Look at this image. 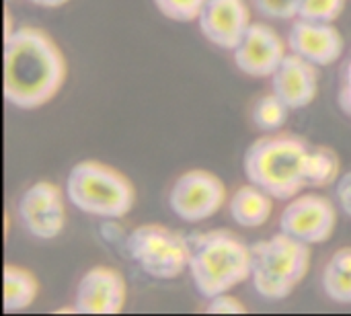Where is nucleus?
I'll list each match as a JSON object with an SVG mask.
<instances>
[{
	"mask_svg": "<svg viewBox=\"0 0 351 316\" xmlns=\"http://www.w3.org/2000/svg\"><path fill=\"white\" fill-rule=\"evenodd\" d=\"M251 8L247 0H206L197 27L202 35L216 47L232 51L251 25Z\"/></svg>",
	"mask_w": 351,
	"mask_h": 316,
	"instance_id": "13",
	"label": "nucleus"
},
{
	"mask_svg": "<svg viewBox=\"0 0 351 316\" xmlns=\"http://www.w3.org/2000/svg\"><path fill=\"white\" fill-rule=\"evenodd\" d=\"M68 64L43 29L16 27L4 33V99L8 105L33 111L47 105L64 86Z\"/></svg>",
	"mask_w": 351,
	"mask_h": 316,
	"instance_id": "1",
	"label": "nucleus"
},
{
	"mask_svg": "<svg viewBox=\"0 0 351 316\" xmlns=\"http://www.w3.org/2000/svg\"><path fill=\"white\" fill-rule=\"evenodd\" d=\"M286 56L288 43L265 23H251L239 45L232 49L234 66L251 78H269Z\"/></svg>",
	"mask_w": 351,
	"mask_h": 316,
	"instance_id": "11",
	"label": "nucleus"
},
{
	"mask_svg": "<svg viewBox=\"0 0 351 316\" xmlns=\"http://www.w3.org/2000/svg\"><path fill=\"white\" fill-rule=\"evenodd\" d=\"M193 288L204 300L230 292L251 278V247L228 230L187 234Z\"/></svg>",
	"mask_w": 351,
	"mask_h": 316,
	"instance_id": "3",
	"label": "nucleus"
},
{
	"mask_svg": "<svg viewBox=\"0 0 351 316\" xmlns=\"http://www.w3.org/2000/svg\"><path fill=\"white\" fill-rule=\"evenodd\" d=\"M206 315H247V306L234 298L230 292L218 294L210 300H206Z\"/></svg>",
	"mask_w": 351,
	"mask_h": 316,
	"instance_id": "23",
	"label": "nucleus"
},
{
	"mask_svg": "<svg viewBox=\"0 0 351 316\" xmlns=\"http://www.w3.org/2000/svg\"><path fill=\"white\" fill-rule=\"evenodd\" d=\"M128 300V284L123 276L105 265L86 269L72 298L76 315H119Z\"/></svg>",
	"mask_w": 351,
	"mask_h": 316,
	"instance_id": "10",
	"label": "nucleus"
},
{
	"mask_svg": "<svg viewBox=\"0 0 351 316\" xmlns=\"http://www.w3.org/2000/svg\"><path fill=\"white\" fill-rule=\"evenodd\" d=\"M271 93L278 95L292 111L306 109L319 95V70L304 58L288 51L276 72L269 76Z\"/></svg>",
	"mask_w": 351,
	"mask_h": 316,
	"instance_id": "14",
	"label": "nucleus"
},
{
	"mask_svg": "<svg viewBox=\"0 0 351 316\" xmlns=\"http://www.w3.org/2000/svg\"><path fill=\"white\" fill-rule=\"evenodd\" d=\"M206 0H154V6L160 14L175 23H191L197 21Z\"/></svg>",
	"mask_w": 351,
	"mask_h": 316,
	"instance_id": "20",
	"label": "nucleus"
},
{
	"mask_svg": "<svg viewBox=\"0 0 351 316\" xmlns=\"http://www.w3.org/2000/svg\"><path fill=\"white\" fill-rule=\"evenodd\" d=\"M39 296L37 278L21 265H4V311L23 313L35 304Z\"/></svg>",
	"mask_w": 351,
	"mask_h": 316,
	"instance_id": "17",
	"label": "nucleus"
},
{
	"mask_svg": "<svg viewBox=\"0 0 351 316\" xmlns=\"http://www.w3.org/2000/svg\"><path fill=\"white\" fill-rule=\"evenodd\" d=\"M286 43H288V51L304 58L317 68L335 64L346 51L343 35L333 23L308 21L300 16L292 21Z\"/></svg>",
	"mask_w": 351,
	"mask_h": 316,
	"instance_id": "12",
	"label": "nucleus"
},
{
	"mask_svg": "<svg viewBox=\"0 0 351 316\" xmlns=\"http://www.w3.org/2000/svg\"><path fill=\"white\" fill-rule=\"evenodd\" d=\"M313 249L284 232L251 245V286L267 302L286 300L306 278Z\"/></svg>",
	"mask_w": 351,
	"mask_h": 316,
	"instance_id": "5",
	"label": "nucleus"
},
{
	"mask_svg": "<svg viewBox=\"0 0 351 316\" xmlns=\"http://www.w3.org/2000/svg\"><path fill=\"white\" fill-rule=\"evenodd\" d=\"M323 294L339 306H351V247L337 249L321 271Z\"/></svg>",
	"mask_w": 351,
	"mask_h": 316,
	"instance_id": "16",
	"label": "nucleus"
},
{
	"mask_svg": "<svg viewBox=\"0 0 351 316\" xmlns=\"http://www.w3.org/2000/svg\"><path fill=\"white\" fill-rule=\"evenodd\" d=\"M337 103L339 109L351 117V53L348 56L341 74H339V86H337Z\"/></svg>",
	"mask_w": 351,
	"mask_h": 316,
	"instance_id": "24",
	"label": "nucleus"
},
{
	"mask_svg": "<svg viewBox=\"0 0 351 316\" xmlns=\"http://www.w3.org/2000/svg\"><path fill=\"white\" fill-rule=\"evenodd\" d=\"M27 2L33 6H39V8H60V6L68 4L70 0H27Z\"/></svg>",
	"mask_w": 351,
	"mask_h": 316,
	"instance_id": "26",
	"label": "nucleus"
},
{
	"mask_svg": "<svg viewBox=\"0 0 351 316\" xmlns=\"http://www.w3.org/2000/svg\"><path fill=\"white\" fill-rule=\"evenodd\" d=\"M335 202L339 206V210L351 218V171L341 173V177L335 183Z\"/></svg>",
	"mask_w": 351,
	"mask_h": 316,
	"instance_id": "25",
	"label": "nucleus"
},
{
	"mask_svg": "<svg viewBox=\"0 0 351 316\" xmlns=\"http://www.w3.org/2000/svg\"><path fill=\"white\" fill-rule=\"evenodd\" d=\"M280 232L313 247L333 236L337 226L335 204L321 193H298L288 199L280 214Z\"/></svg>",
	"mask_w": 351,
	"mask_h": 316,
	"instance_id": "9",
	"label": "nucleus"
},
{
	"mask_svg": "<svg viewBox=\"0 0 351 316\" xmlns=\"http://www.w3.org/2000/svg\"><path fill=\"white\" fill-rule=\"evenodd\" d=\"M66 193L51 181L29 185L16 199V220L35 241H53L66 228Z\"/></svg>",
	"mask_w": 351,
	"mask_h": 316,
	"instance_id": "8",
	"label": "nucleus"
},
{
	"mask_svg": "<svg viewBox=\"0 0 351 316\" xmlns=\"http://www.w3.org/2000/svg\"><path fill=\"white\" fill-rule=\"evenodd\" d=\"M64 193L72 208L107 222L128 216L136 204L132 181L99 160L76 162L66 175Z\"/></svg>",
	"mask_w": 351,
	"mask_h": 316,
	"instance_id": "4",
	"label": "nucleus"
},
{
	"mask_svg": "<svg viewBox=\"0 0 351 316\" xmlns=\"http://www.w3.org/2000/svg\"><path fill=\"white\" fill-rule=\"evenodd\" d=\"M341 177V162L335 150L327 146H311L306 158V189H323L335 185Z\"/></svg>",
	"mask_w": 351,
	"mask_h": 316,
	"instance_id": "18",
	"label": "nucleus"
},
{
	"mask_svg": "<svg viewBox=\"0 0 351 316\" xmlns=\"http://www.w3.org/2000/svg\"><path fill=\"white\" fill-rule=\"evenodd\" d=\"M311 144L296 134L274 132L257 138L243 156L247 181L274 199L288 202L306 189V158Z\"/></svg>",
	"mask_w": 351,
	"mask_h": 316,
	"instance_id": "2",
	"label": "nucleus"
},
{
	"mask_svg": "<svg viewBox=\"0 0 351 316\" xmlns=\"http://www.w3.org/2000/svg\"><path fill=\"white\" fill-rule=\"evenodd\" d=\"M346 8V0H300V19L333 23Z\"/></svg>",
	"mask_w": 351,
	"mask_h": 316,
	"instance_id": "21",
	"label": "nucleus"
},
{
	"mask_svg": "<svg viewBox=\"0 0 351 316\" xmlns=\"http://www.w3.org/2000/svg\"><path fill=\"white\" fill-rule=\"evenodd\" d=\"M290 107L274 93L269 95H261L253 107H251V119L255 123V127L259 132H265V134H274V132H280L286 121H288V115H290Z\"/></svg>",
	"mask_w": 351,
	"mask_h": 316,
	"instance_id": "19",
	"label": "nucleus"
},
{
	"mask_svg": "<svg viewBox=\"0 0 351 316\" xmlns=\"http://www.w3.org/2000/svg\"><path fill=\"white\" fill-rule=\"evenodd\" d=\"M274 202L276 199L265 189L249 181L230 195L228 214L241 228H261L274 214Z\"/></svg>",
	"mask_w": 351,
	"mask_h": 316,
	"instance_id": "15",
	"label": "nucleus"
},
{
	"mask_svg": "<svg viewBox=\"0 0 351 316\" xmlns=\"http://www.w3.org/2000/svg\"><path fill=\"white\" fill-rule=\"evenodd\" d=\"M251 2L263 19H271V21H294L300 10V0H251Z\"/></svg>",
	"mask_w": 351,
	"mask_h": 316,
	"instance_id": "22",
	"label": "nucleus"
},
{
	"mask_svg": "<svg viewBox=\"0 0 351 316\" xmlns=\"http://www.w3.org/2000/svg\"><path fill=\"white\" fill-rule=\"evenodd\" d=\"M123 249L138 269L152 280H177L189 265L187 236L160 224L136 226L125 234Z\"/></svg>",
	"mask_w": 351,
	"mask_h": 316,
	"instance_id": "6",
	"label": "nucleus"
},
{
	"mask_svg": "<svg viewBox=\"0 0 351 316\" xmlns=\"http://www.w3.org/2000/svg\"><path fill=\"white\" fill-rule=\"evenodd\" d=\"M228 202L224 181L206 171V169H191L181 173L167 195L169 210L181 222L199 224L216 216L222 206Z\"/></svg>",
	"mask_w": 351,
	"mask_h": 316,
	"instance_id": "7",
	"label": "nucleus"
}]
</instances>
